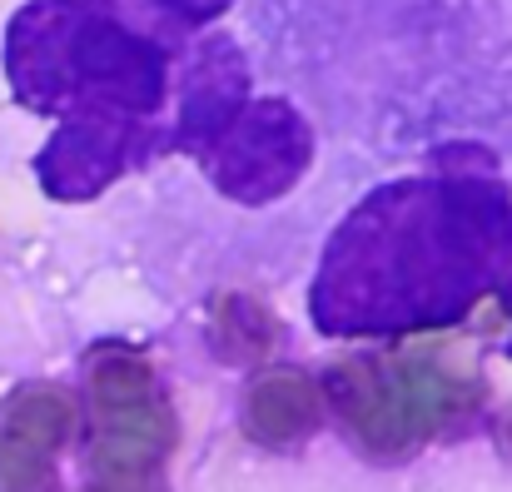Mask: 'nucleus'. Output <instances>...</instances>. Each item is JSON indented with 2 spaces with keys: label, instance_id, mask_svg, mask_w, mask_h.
Segmentation results:
<instances>
[{
  "label": "nucleus",
  "instance_id": "f257e3e1",
  "mask_svg": "<svg viewBox=\"0 0 512 492\" xmlns=\"http://www.w3.org/2000/svg\"><path fill=\"white\" fill-rule=\"evenodd\" d=\"M508 224V209L478 189H388L378 194L339 234L324 284H319V324L358 328L388 324L398 314H428L453 304L448 289L468 284L493 249V234Z\"/></svg>",
  "mask_w": 512,
  "mask_h": 492
},
{
  "label": "nucleus",
  "instance_id": "f03ea898",
  "mask_svg": "<svg viewBox=\"0 0 512 492\" xmlns=\"http://www.w3.org/2000/svg\"><path fill=\"white\" fill-rule=\"evenodd\" d=\"M5 70L15 95L35 110L85 100L150 110L160 100V55L80 0L25 5L5 35Z\"/></svg>",
  "mask_w": 512,
  "mask_h": 492
},
{
  "label": "nucleus",
  "instance_id": "7ed1b4c3",
  "mask_svg": "<svg viewBox=\"0 0 512 492\" xmlns=\"http://www.w3.org/2000/svg\"><path fill=\"white\" fill-rule=\"evenodd\" d=\"M90 388L100 418L90 443V492H165L174 418L155 393V368L140 353L110 348L95 358Z\"/></svg>",
  "mask_w": 512,
  "mask_h": 492
},
{
  "label": "nucleus",
  "instance_id": "20e7f679",
  "mask_svg": "<svg viewBox=\"0 0 512 492\" xmlns=\"http://www.w3.org/2000/svg\"><path fill=\"white\" fill-rule=\"evenodd\" d=\"M309 164V130L279 100L249 105L219 130V189L239 199H274L284 194L299 169Z\"/></svg>",
  "mask_w": 512,
  "mask_h": 492
},
{
  "label": "nucleus",
  "instance_id": "39448f33",
  "mask_svg": "<svg viewBox=\"0 0 512 492\" xmlns=\"http://www.w3.org/2000/svg\"><path fill=\"white\" fill-rule=\"evenodd\" d=\"M75 428L65 388H25L0 413V492H40L55 453Z\"/></svg>",
  "mask_w": 512,
  "mask_h": 492
},
{
  "label": "nucleus",
  "instance_id": "423d86ee",
  "mask_svg": "<svg viewBox=\"0 0 512 492\" xmlns=\"http://www.w3.org/2000/svg\"><path fill=\"white\" fill-rule=\"evenodd\" d=\"M329 398L343 413V423L353 428V438L378 453V458H393L403 453L408 443H418L413 423H408V403H403V388L393 378V363H378V358H343L329 368Z\"/></svg>",
  "mask_w": 512,
  "mask_h": 492
},
{
  "label": "nucleus",
  "instance_id": "0eeeda50",
  "mask_svg": "<svg viewBox=\"0 0 512 492\" xmlns=\"http://www.w3.org/2000/svg\"><path fill=\"white\" fill-rule=\"evenodd\" d=\"M125 145L130 135L110 120V115H85L75 125H65L45 155H40V179L50 194L60 199H85L95 194L120 164H125Z\"/></svg>",
  "mask_w": 512,
  "mask_h": 492
},
{
  "label": "nucleus",
  "instance_id": "6e6552de",
  "mask_svg": "<svg viewBox=\"0 0 512 492\" xmlns=\"http://www.w3.org/2000/svg\"><path fill=\"white\" fill-rule=\"evenodd\" d=\"M244 418H249L254 438L294 443V438L314 433V423H319V388L304 373H294V368H274V373L249 383Z\"/></svg>",
  "mask_w": 512,
  "mask_h": 492
},
{
  "label": "nucleus",
  "instance_id": "1a4fd4ad",
  "mask_svg": "<svg viewBox=\"0 0 512 492\" xmlns=\"http://www.w3.org/2000/svg\"><path fill=\"white\" fill-rule=\"evenodd\" d=\"M219 333H229V338H219V348L229 343V353L234 358H249V353H264L274 338V324L254 309V304H244V299H224L219 304Z\"/></svg>",
  "mask_w": 512,
  "mask_h": 492
},
{
  "label": "nucleus",
  "instance_id": "9d476101",
  "mask_svg": "<svg viewBox=\"0 0 512 492\" xmlns=\"http://www.w3.org/2000/svg\"><path fill=\"white\" fill-rule=\"evenodd\" d=\"M165 5H174V10H184V15H214L224 0H165Z\"/></svg>",
  "mask_w": 512,
  "mask_h": 492
}]
</instances>
